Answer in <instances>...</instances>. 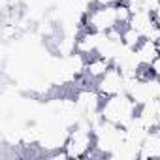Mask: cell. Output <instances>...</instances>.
<instances>
[{
  "label": "cell",
  "instance_id": "1",
  "mask_svg": "<svg viewBox=\"0 0 160 160\" xmlns=\"http://www.w3.org/2000/svg\"><path fill=\"white\" fill-rule=\"evenodd\" d=\"M138 104L126 94V92H121V94H115V96H109L102 102V108H100V113L106 121L117 124V126H128L134 117H136V111H138Z\"/></svg>",
  "mask_w": 160,
  "mask_h": 160
},
{
  "label": "cell",
  "instance_id": "2",
  "mask_svg": "<svg viewBox=\"0 0 160 160\" xmlns=\"http://www.w3.org/2000/svg\"><path fill=\"white\" fill-rule=\"evenodd\" d=\"M94 145H96V138L92 132L75 126L73 130H70V138L64 149L68 151L70 158H87V154L91 152Z\"/></svg>",
  "mask_w": 160,
  "mask_h": 160
},
{
  "label": "cell",
  "instance_id": "3",
  "mask_svg": "<svg viewBox=\"0 0 160 160\" xmlns=\"http://www.w3.org/2000/svg\"><path fill=\"white\" fill-rule=\"evenodd\" d=\"M117 27L115 19V6H94L87 15H85V28L106 34L109 28Z\"/></svg>",
  "mask_w": 160,
  "mask_h": 160
},
{
  "label": "cell",
  "instance_id": "4",
  "mask_svg": "<svg viewBox=\"0 0 160 160\" xmlns=\"http://www.w3.org/2000/svg\"><path fill=\"white\" fill-rule=\"evenodd\" d=\"M96 91L100 92L102 98H109V96L124 92V77L119 66L111 64V68L96 81Z\"/></svg>",
  "mask_w": 160,
  "mask_h": 160
},
{
  "label": "cell",
  "instance_id": "5",
  "mask_svg": "<svg viewBox=\"0 0 160 160\" xmlns=\"http://www.w3.org/2000/svg\"><path fill=\"white\" fill-rule=\"evenodd\" d=\"M102 38H104V34L87 28L81 36L77 38V42H75V51H77V53H81V55H85V57H89V55H96Z\"/></svg>",
  "mask_w": 160,
  "mask_h": 160
},
{
  "label": "cell",
  "instance_id": "6",
  "mask_svg": "<svg viewBox=\"0 0 160 160\" xmlns=\"http://www.w3.org/2000/svg\"><path fill=\"white\" fill-rule=\"evenodd\" d=\"M111 60L106 58V57H100V55H94L92 58H87V68H85V75L89 79H98L111 68Z\"/></svg>",
  "mask_w": 160,
  "mask_h": 160
},
{
  "label": "cell",
  "instance_id": "7",
  "mask_svg": "<svg viewBox=\"0 0 160 160\" xmlns=\"http://www.w3.org/2000/svg\"><path fill=\"white\" fill-rule=\"evenodd\" d=\"M154 23H156L154 13H151V12L143 10V8H139L138 12H134V13H132V19H130V23H128V27L136 28L141 36H145V32H147Z\"/></svg>",
  "mask_w": 160,
  "mask_h": 160
},
{
  "label": "cell",
  "instance_id": "8",
  "mask_svg": "<svg viewBox=\"0 0 160 160\" xmlns=\"http://www.w3.org/2000/svg\"><path fill=\"white\" fill-rule=\"evenodd\" d=\"M136 53H138V58L141 60V64H147V66L160 55L156 42H151V40H145V38H143V42L139 43V47L136 49Z\"/></svg>",
  "mask_w": 160,
  "mask_h": 160
},
{
  "label": "cell",
  "instance_id": "9",
  "mask_svg": "<svg viewBox=\"0 0 160 160\" xmlns=\"http://www.w3.org/2000/svg\"><path fill=\"white\" fill-rule=\"evenodd\" d=\"M141 42H143V36H141L136 28H132V27L122 28V43H124L128 49H138Z\"/></svg>",
  "mask_w": 160,
  "mask_h": 160
},
{
  "label": "cell",
  "instance_id": "10",
  "mask_svg": "<svg viewBox=\"0 0 160 160\" xmlns=\"http://www.w3.org/2000/svg\"><path fill=\"white\" fill-rule=\"evenodd\" d=\"M115 19H117V25H119V27H124V25L130 23V19H132V10H130V6H128L126 2H121V4L115 6Z\"/></svg>",
  "mask_w": 160,
  "mask_h": 160
},
{
  "label": "cell",
  "instance_id": "11",
  "mask_svg": "<svg viewBox=\"0 0 160 160\" xmlns=\"http://www.w3.org/2000/svg\"><path fill=\"white\" fill-rule=\"evenodd\" d=\"M145 40H151V42H158L160 40V23H154L143 36Z\"/></svg>",
  "mask_w": 160,
  "mask_h": 160
},
{
  "label": "cell",
  "instance_id": "12",
  "mask_svg": "<svg viewBox=\"0 0 160 160\" xmlns=\"http://www.w3.org/2000/svg\"><path fill=\"white\" fill-rule=\"evenodd\" d=\"M149 66H151V70H152L154 77H160V55H158V57H156V58H154Z\"/></svg>",
  "mask_w": 160,
  "mask_h": 160
},
{
  "label": "cell",
  "instance_id": "13",
  "mask_svg": "<svg viewBox=\"0 0 160 160\" xmlns=\"http://www.w3.org/2000/svg\"><path fill=\"white\" fill-rule=\"evenodd\" d=\"M156 45H158V51H160V40H158V42H156Z\"/></svg>",
  "mask_w": 160,
  "mask_h": 160
}]
</instances>
